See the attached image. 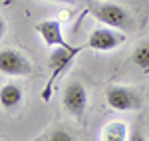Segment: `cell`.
Listing matches in <instances>:
<instances>
[{
  "label": "cell",
  "instance_id": "30bf717a",
  "mask_svg": "<svg viewBox=\"0 0 149 141\" xmlns=\"http://www.w3.org/2000/svg\"><path fill=\"white\" fill-rule=\"evenodd\" d=\"M131 60H133L135 66H139V68H143V70L147 72L149 70V42H141V44L135 48Z\"/></svg>",
  "mask_w": 149,
  "mask_h": 141
},
{
  "label": "cell",
  "instance_id": "8fae6325",
  "mask_svg": "<svg viewBox=\"0 0 149 141\" xmlns=\"http://www.w3.org/2000/svg\"><path fill=\"white\" fill-rule=\"evenodd\" d=\"M40 139H46V141H72L74 137L66 133L64 129H54L52 133H48V135H42Z\"/></svg>",
  "mask_w": 149,
  "mask_h": 141
},
{
  "label": "cell",
  "instance_id": "9c48e42d",
  "mask_svg": "<svg viewBox=\"0 0 149 141\" xmlns=\"http://www.w3.org/2000/svg\"><path fill=\"white\" fill-rule=\"evenodd\" d=\"M103 141H125L127 139V125L123 121H109L102 129Z\"/></svg>",
  "mask_w": 149,
  "mask_h": 141
},
{
  "label": "cell",
  "instance_id": "5b68a950",
  "mask_svg": "<svg viewBox=\"0 0 149 141\" xmlns=\"http://www.w3.org/2000/svg\"><path fill=\"white\" fill-rule=\"evenodd\" d=\"M62 103H64V109L70 115H74L78 121H84L86 109H88V92H86V88L80 82H70L64 88Z\"/></svg>",
  "mask_w": 149,
  "mask_h": 141
},
{
  "label": "cell",
  "instance_id": "3957f363",
  "mask_svg": "<svg viewBox=\"0 0 149 141\" xmlns=\"http://www.w3.org/2000/svg\"><path fill=\"white\" fill-rule=\"evenodd\" d=\"M105 101L113 111H135L141 107V95L125 85H109L105 90Z\"/></svg>",
  "mask_w": 149,
  "mask_h": 141
},
{
  "label": "cell",
  "instance_id": "8992f818",
  "mask_svg": "<svg viewBox=\"0 0 149 141\" xmlns=\"http://www.w3.org/2000/svg\"><path fill=\"white\" fill-rule=\"evenodd\" d=\"M0 72L4 76H14V78H22L32 74V64L24 54L12 48H4L0 52Z\"/></svg>",
  "mask_w": 149,
  "mask_h": 141
},
{
  "label": "cell",
  "instance_id": "ba28073f",
  "mask_svg": "<svg viewBox=\"0 0 149 141\" xmlns=\"http://www.w3.org/2000/svg\"><path fill=\"white\" fill-rule=\"evenodd\" d=\"M22 101V88L14 85V83H6L0 90V103L6 109H12Z\"/></svg>",
  "mask_w": 149,
  "mask_h": 141
},
{
  "label": "cell",
  "instance_id": "7a4b0ae2",
  "mask_svg": "<svg viewBox=\"0 0 149 141\" xmlns=\"http://www.w3.org/2000/svg\"><path fill=\"white\" fill-rule=\"evenodd\" d=\"M84 48H88V46H76V48H72V50L70 48H54V52L50 54V78H48L46 85L42 90V99L44 101L52 99V90H54L56 80L66 72V68L74 62V58L80 54Z\"/></svg>",
  "mask_w": 149,
  "mask_h": 141
},
{
  "label": "cell",
  "instance_id": "6da1fadb",
  "mask_svg": "<svg viewBox=\"0 0 149 141\" xmlns=\"http://www.w3.org/2000/svg\"><path fill=\"white\" fill-rule=\"evenodd\" d=\"M88 12L97 22L105 24V26H111V28H117V30L131 28V16L123 6L109 4V2H103V0H93L88 6Z\"/></svg>",
  "mask_w": 149,
  "mask_h": 141
},
{
  "label": "cell",
  "instance_id": "7c38bea8",
  "mask_svg": "<svg viewBox=\"0 0 149 141\" xmlns=\"http://www.w3.org/2000/svg\"><path fill=\"white\" fill-rule=\"evenodd\" d=\"M48 2H62V4H72L74 0H48Z\"/></svg>",
  "mask_w": 149,
  "mask_h": 141
},
{
  "label": "cell",
  "instance_id": "277c9868",
  "mask_svg": "<svg viewBox=\"0 0 149 141\" xmlns=\"http://www.w3.org/2000/svg\"><path fill=\"white\" fill-rule=\"evenodd\" d=\"M123 42H125V36L121 34V30L103 24V26H97L92 30L86 46L95 52H111L115 48H119Z\"/></svg>",
  "mask_w": 149,
  "mask_h": 141
},
{
  "label": "cell",
  "instance_id": "52a82bcc",
  "mask_svg": "<svg viewBox=\"0 0 149 141\" xmlns=\"http://www.w3.org/2000/svg\"><path fill=\"white\" fill-rule=\"evenodd\" d=\"M34 30L40 34L42 42L46 44L48 48H76L66 42L64 38V32H62V24L60 20H42L34 26Z\"/></svg>",
  "mask_w": 149,
  "mask_h": 141
}]
</instances>
